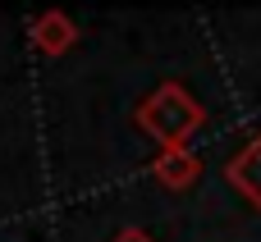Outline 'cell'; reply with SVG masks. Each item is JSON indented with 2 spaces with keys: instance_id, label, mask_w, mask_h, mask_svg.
Segmentation results:
<instances>
[{
  "instance_id": "6da1fadb",
  "label": "cell",
  "mask_w": 261,
  "mask_h": 242,
  "mask_svg": "<svg viewBox=\"0 0 261 242\" xmlns=\"http://www.w3.org/2000/svg\"><path fill=\"white\" fill-rule=\"evenodd\" d=\"M133 124L161 146V151H174V146H188L202 128H206V105L184 87V82H161L156 92H147L133 110Z\"/></svg>"
},
{
  "instance_id": "7a4b0ae2",
  "label": "cell",
  "mask_w": 261,
  "mask_h": 242,
  "mask_svg": "<svg viewBox=\"0 0 261 242\" xmlns=\"http://www.w3.org/2000/svg\"><path fill=\"white\" fill-rule=\"evenodd\" d=\"M28 41L46 55V59H60L78 46V23L64 14V9H41L32 23H28Z\"/></svg>"
},
{
  "instance_id": "3957f363",
  "label": "cell",
  "mask_w": 261,
  "mask_h": 242,
  "mask_svg": "<svg viewBox=\"0 0 261 242\" xmlns=\"http://www.w3.org/2000/svg\"><path fill=\"white\" fill-rule=\"evenodd\" d=\"M225 183H229L252 210H261V133H252V137L229 156V165H225Z\"/></svg>"
},
{
  "instance_id": "277c9868",
  "label": "cell",
  "mask_w": 261,
  "mask_h": 242,
  "mask_svg": "<svg viewBox=\"0 0 261 242\" xmlns=\"http://www.w3.org/2000/svg\"><path fill=\"white\" fill-rule=\"evenodd\" d=\"M151 178H156L161 188H170V192H184V188H193V183L202 178V156H197L193 146L161 151V156L151 160Z\"/></svg>"
},
{
  "instance_id": "5b68a950",
  "label": "cell",
  "mask_w": 261,
  "mask_h": 242,
  "mask_svg": "<svg viewBox=\"0 0 261 242\" xmlns=\"http://www.w3.org/2000/svg\"><path fill=\"white\" fill-rule=\"evenodd\" d=\"M110 242H156V238H151L147 229H119V233H115Z\"/></svg>"
}]
</instances>
